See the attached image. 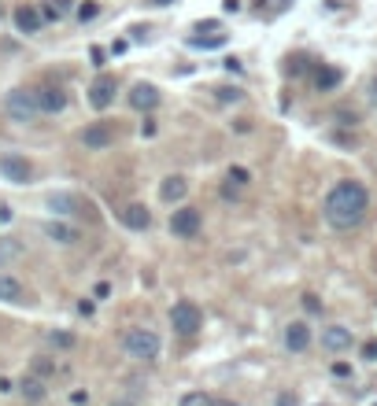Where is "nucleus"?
I'll use <instances>...</instances> for the list:
<instances>
[{"label":"nucleus","instance_id":"33","mask_svg":"<svg viewBox=\"0 0 377 406\" xmlns=\"http://www.w3.org/2000/svg\"><path fill=\"white\" fill-rule=\"evenodd\" d=\"M277 406H300V399L293 392H282V395H277Z\"/></svg>","mask_w":377,"mask_h":406},{"label":"nucleus","instance_id":"16","mask_svg":"<svg viewBox=\"0 0 377 406\" xmlns=\"http://www.w3.org/2000/svg\"><path fill=\"white\" fill-rule=\"evenodd\" d=\"M185 192H189V185H185V177H163V185H159V196H163L167 203H181L185 200Z\"/></svg>","mask_w":377,"mask_h":406},{"label":"nucleus","instance_id":"20","mask_svg":"<svg viewBox=\"0 0 377 406\" xmlns=\"http://www.w3.org/2000/svg\"><path fill=\"white\" fill-rule=\"evenodd\" d=\"M19 388H23V395H26L30 403H41V399L48 395V388H45V380H41V377H26Z\"/></svg>","mask_w":377,"mask_h":406},{"label":"nucleus","instance_id":"29","mask_svg":"<svg viewBox=\"0 0 377 406\" xmlns=\"http://www.w3.org/2000/svg\"><path fill=\"white\" fill-rule=\"evenodd\" d=\"M304 311H307V314H318V311H322V303H318V296H311V292L304 296Z\"/></svg>","mask_w":377,"mask_h":406},{"label":"nucleus","instance_id":"39","mask_svg":"<svg viewBox=\"0 0 377 406\" xmlns=\"http://www.w3.org/2000/svg\"><path fill=\"white\" fill-rule=\"evenodd\" d=\"M374 406H377V403H374Z\"/></svg>","mask_w":377,"mask_h":406},{"label":"nucleus","instance_id":"31","mask_svg":"<svg viewBox=\"0 0 377 406\" xmlns=\"http://www.w3.org/2000/svg\"><path fill=\"white\" fill-rule=\"evenodd\" d=\"M362 358L366 362H377V340H366V344H362Z\"/></svg>","mask_w":377,"mask_h":406},{"label":"nucleus","instance_id":"5","mask_svg":"<svg viewBox=\"0 0 377 406\" xmlns=\"http://www.w3.org/2000/svg\"><path fill=\"white\" fill-rule=\"evenodd\" d=\"M200 226H203V215L196 207H178L174 215H170V233H174V237H196L200 233Z\"/></svg>","mask_w":377,"mask_h":406},{"label":"nucleus","instance_id":"9","mask_svg":"<svg viewBox=\"0 0 377 406\" xmlns=\"http://www.w3.org/2000/svg\"><path fill=\"white\" fill-rule=\"evenodd\" d=\"M37 104L45 115H59L63 108H67V93L59 89V85H41L37 89Z\"/></svg>","mask_w":377,"mask_h":406},{"label":"nucleus","instance_id":"12","mask_svg":"<svg viewBox=\"0 0 377 406\" xmlns=\"http://www.w3.org/2000/svg\"><path fill=\"white\" fill-rule=\"evenodd\" d=\"M322 347L326 351H348L351 347V329H344V325H329V329H322Z\"/></svg>","mask_w":377,"mask_h":406},{"label":"nucleus","instance_id":"37","mask_svg":"<svg viewBox=\"0 0 377 406\" xmlns=\"http://www.w3.org/2000/svg\"><path fill=\"white\" fill-rule=\"evenodd\" d=\"M370 100H374V104H377V78H374V81H370Z\"/></svg>","mask_w":377,"mask_h":406},{"label":"nucleus","instance_id":"32","mask_svg":"<svg viewBox=\"0 0 377 406\" xmlns=\"http://www.w3.org/2000/svg\"><path fill=\"white\" fill-rule=\"evenodd\" d=\"M34 369L41 373V377H48V373H52V369H56V366H52V362H48V358H37V362H34Z\"/></svg>","mask_w":377,"mask_h":406},{"label":"nucleus","instance_id":"3","mask_svg":"<svg viewBox=\"0 0 377 406\" xmlns=\"http://www.w3.org/2000/svg\"><path fill=\"white\" fill-rule=\"evenodd\" d=\"M170 325H174L178 336H196L200 325H203V314L192 299H181V303L170 307Z\"/></svg>","mask_w":377,"mask_h":406},{"label":"nucleus","instance_id":"23","mask_svg":"<svg viewBox=\"0 0 377 406\" xmlns=\"http://www.w3.org/2000/svg\"><path fill=\"white\" fill-rule=\"evenodd\" d=\"M178 406H214V399H211L208 392H185Z\"/></svg>","mask_w":377,"mask_h":406},{"label":"nucleus","instance_id":"11","mask_svg":"<svg viewBox=\"0 0 377 406\" xmlns=\"http://www.w3.org/2000/svg\"><path fill=\"white\" fill-rule=\"evenodd\" d=\"M285 347L293 351V355L307 351V347H311V325H307V322H293V325H285Z\"/></svg>","mask_w":377,"mask_h":406},{"label":"nucleus","instance_id":"10","mask_svg":"<svg viewBox=\"0 0 377 406\" xmlns=\"http://www.w3.org/2000/svg\"><path fill=\"white\" fill-rule=\"evenodd\" d=\"M159 104V89L152 81H137L134 89H130V108H137V111H152Z\"/></svg>","mask_w":377,"mask_h":406},{"label":"nucleus","instance_id":"1","mask_svg":"<svg viewBox=\"0 0 377 406\" xmlns=\"http://www.w3.org/2000/svg\"><path fill=\"white\" fill-rule=\"evenodd\" d=\"M370 211V192L359 181H337L326 196V222L333 229H355Z\"/></svg>","mask_w":377,"mask_h":406},{"label":"nucleus","instance_id":"36","mask_svg":"<svg viewBox=\"0 0 377 406\" xmlns=\"http://www.w3.org/2000/svg\"><path fill=\"white\" fill-rule=\"evenodd\" d=\"M152 133H156V122H152V119L141 122V137H152Z\"/></svg>","mask_w":377,"mask_h":406},{"label":"nucleus","instance_id":"28","mask_svg":"<svg viewBox=\"0 0 377 406\" xmlns=\"http://www.w3.org/2000/svg\"><path fill=\"white\" fill-rule=\"evenodd\" d=\"M307 63H311L307 56H293V59H288V74H304Z\"/></svg>","mask_w":377,"mask_h":406},{"label":"nucleus","instance_id":"24","mask_svg":"<svg viewBox=\"0 0 377 406\" xmlns=\"http://www.w3.org/2000/svg\"><path fill=\"white\" fill-rule=\"evenodd\" d=\"M192 48H222L226 45V34H211V37H189Z\"/></svg>","mask_w":377,"mask_h":406},{"label":"nucleus","instance_id":"6","mask_svg":"<svg viewBox=\"0 0 377 406\" xmlns=\"http://www.w3.org/2000/svg\"><path fill=\"white\" fill-rule=\"evenodd\" d=\"M0 174H4L8 181H15V185H30L34 181V163H30L26 155H4L0 159Z\"/></svg>","mask_w":377,"mask_h":406},{"label":"nucleus","instance_id":"15","mask_svg":"<svg viewBox=\"0 0 377 406\" xmlns=\"http://www.w3.org/2000/svg\"><path fill=\"white\" fill-rule=\"evenodd\" d=\"M122 222H126V226H130V229H137V233H141V229H148V226H152V215H148V207H145V203H130V207L122 211Z\"/></svg>","mask_w":377,"mask_h":406},{"label":"nucleus","instance_id":"34","mask_svg":"<svg viewBox=\"0 0 377 406\" xmlns=\"http://www.w3.org/2000/svg\"><path fill=\"white\" fill-rule=\"evenodd\" d=\"M222 12H230V15L241 12V0H222Z\"/></svg>","mask_w":377,"mask_h":406},{"label":"nucleus","instance_id":"26","mask_svg":"<svg viewBox=\"0 0 377 406\" xmlns=\"http://www.w3.org/2000/svg\"><path fill=\"white\" fill-rule=\"evenodd\" d=\"M226 181H230V185H237V188H244L248 181H252V174H248L244 166H230V174H226Z\"/></svg>","mask_w":377,"mask_h":406},{"label":"nucleus","instance_id":"35","mask_svg":"<svg viewBox=\"0 0 377 406\" xmlns=\"http://www.w3.org/2000/svg\"><path fill=\"white\" fill-rule=\"evenodd\" d=\"M333 373H337V377H348L351 366H348V362H337V366H333Z\"/></svg>","mask_w":377,"mask_h":406},{"label":"nucleus","instance_id":"21","mask_svg":"<svg viewBox=\"0 0 377 406\" xmlns=\"http://www.w3.org/2000/svg\"><path fill=\"white\" fill-rule=\"evenodd\" d=\"M74 8V0H45V19H63Z\"/></svg>","mask_w":377,"mask_h":406},{"label":"nucleus","instance_id":"17","mask_svg":"<svg viewBox=\"0 0 377 406\" xmlns=\"http://www.w3.org/2000/svg\"><path fill=\"white\" fill-rule=\"evenodd\" d=\"M23 284L12 273H0V303H23Z\"/></svg>","mask_w":377,"mask_h":406},{"label":"nucleus","instance_id":"25","mask_svg":"<svg viewBox=\"0 0 377 406\" xmlns=\"http://www.w3.org/2000/svg\"><path fill=\"white\" fill-rule=\"evenodd\" d=\"M96 15H100V4H96V0H82V4H78V19H82V23H93Z\"/></svg>","mask_w":377,"mask_h":406},{"label":"nucleus","instance_id":"4","mask_svg":"<svg viewBox=\"0 0 377 406\" xmlns=\"http://www.w3.org/2000/svg\"><path fill=\"white\" fill-rule=\"evenodd\" d=\"M8 115H12L15 122H34L41 115L37 89H12L8 93Z\"/></svg>","mask_w":377,"mask_h":406},{"label":"nucleus","instance_id":"30","mask_svg":"<svg viewBox=\"0 0 377 406\" xmlns=\"http://www.w3.org/2000/svg\"><path fill=\"white\" fill-rule=\"evenodd\" d=\"M48 340H52V344H59V347H71L74 344L71 333H48Z\"/></svg>","mask_w":377,"mask_h":406},{"label":"nucleus","instance_id":"19","mask_svg":"<svg viewBox=\"0 0 377 406\" xmlns=\"http://www.w3.org/2000/svg\"><path fill=\"white\" fill-rule=\"evenodd\" d=\"M340 78H344V74H340L337 67H318L315 85H318V93H333V89L340 85Z\"/></svg>","mask_w":377,"mask_h":406},{"label":"nucleus","instance_id":"2","mask_svg":"<svg viewBox=\"0 0 377 406\" xmlns=\"http://www.w3.org/2000/svg\"><path fill=\"white\" fill-rule=\"evenodd\" d=\"M122 347H126V355L137 358V362H156L159 358V336L152 329H126Z\"/></svg>","mask_w":377,"mask_h":406},{"label":"nucleus","instance_id":"13","mask_svg":"<svg viewBox=\"0 0 377 406\" xmlns=\"http://www.w3.org/2000/svg\"><path fill=\"white\" fill-rule=\"evenodd\" d=\"M12 19H15V26H19V34H37V30H41V12H37L34 4H19Z\"/></svg>","mask_w":377,"mask_h":406},{"label":"nucleus","instance_id":"14","mask_svg":"<svg viewBox=\"0 0 377 406\" xmlns=\"http://www.w3.org/2000/svg\"><path fill=\"white\" fill-rule=\"evenodd\" d=\"M48 211H56V215H78L82 200L71 196V192H52V196H48Z\"/></svg>","mask_w":377,"mask_h":406},{"label":"nucleus","instance_id":"18","mask_svg":"<svg viewBox=\"0 0 377 406\" xmlns=\"http://www.w3.org/2000/svg\"><path fill=\"white\" fill-rule=\"evenodd\" d=\"M45 237L56 240V244H74V240H78V229L63 226V222H45Z\"/></svg>","mask_w":377,"mask_h":406},{"label":"nucleus","instance_id":"38","mask_svg":"<svg viewBox=\"0 0 377 406\" xmlns=\"http://www.w3.org/2000/svg\"><path fill=\"white\" fill-rule=\"evenodd\" d=\"M152 4H159V8H167V4H174V0H152Z\"/></svg>","mask_w":377,"mask_h":406},{"label":"nucleus","instance_id":"22","mask_svg":"<svg viewBox=\"0 0 377 406\" xmlns=\"http://www.w3.org/2000/svg\"><path fill=\"white\" fill-rule=\"evenodd\" d=\"M15 255H23V244L12 240V237H4V240H0V262H12Z\"/></svg>","mask_w":377,"mask_h":406},{"label":"nucleus","instance_id":"27","mask_svg":"<svg viewBox=\"0 0 377 406\" xmlns=\"http://www.w3.org/2000/svg\"><path fill=\"white\" fill-rule=\"evenodd\" d=\"M214 96H219V100H222V104H230V100L237 104V100H241V96H244V93H241V89H230V85H222V89H214Z\"/></svg>","mask_w":377,"mask_h":406},{"label":"nucleus","instance_id":"8","mask_svg":"<svg viewBox=\"0 0 377 406\" xmlns=\"http://www.w3.org/2000/svg\"><path fill=\"white\" fill-rule=\"evenodd\" d=\"M111 141H115L111 122H93V126H85V130H82V144L93 148V152H104V148H111Z\"/></svg>","mask_w":377,"mask_h":406},{"label":"nucleus","instance_id":"7","mask_svg":"<svg viewBox=\"0 0 377 406\" xmlns=\"http://www.w3.org/2000/svg\"><path fill=\"white\" fill-rule=\"evenodd\" d=\"M115 93H118V81L111 78V74H100V78L89 85V104L96 111H107L115 104Z\"/></svg>","mask_w":377,"mask_h":406}]
</instances>
